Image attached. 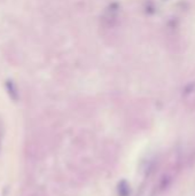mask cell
<instances>
[{
    "mask_svg": "<svg viewBox=\"0 0 195 196\" xmlns=\"http://www.w3.org/2000/svg\"><path fill=\"white\" fill-rule=\"evenodd\" d=\"M0 142H1V131H0Z\"/></svg>",
    "mask_w": 195,
    "mask_h": 196,
    "instance_id": "cell-1",
    "label": "cell"
}]
</instances>
